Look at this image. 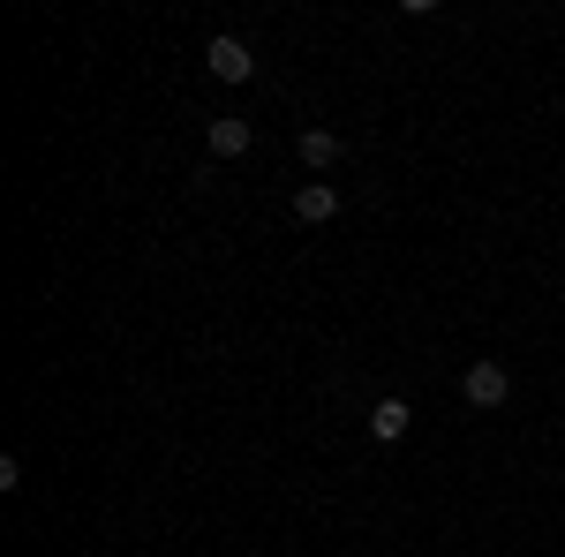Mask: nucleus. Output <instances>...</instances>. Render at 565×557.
<instances>
[{"instance_id": "f257e3e1", "label": "nucleus", "mask_w": 565, "mask_h": 557, "mask_svg": "<svg viewBox=\"0 0 565 557\" xmlns=\"http://www.w3.org/2000/svg\"><path fill=\"white\" fill-rule=\"evenodd\" d=\"M460 399H468V407H482V415H490V407H505V399H513V377H505V362H468V377H460Z\"/></svg>"}, {"instance_id": "f03ea898", "label": "nucleus", "mask_w": 565, "mask_h": 557, "mask_svg": "<svg viewBox=\"0 0 565 557\" xmlns=\"http://www.w3.org/2000/svg\"><path fill=\"white\" fill-rule=\"evenodd\" d=\"M204 68H212L218 84H249V76H257V53L234 39V31H218V39L204 45Z\"/></svg>"}, {"instance_id": "7ed1b4c3", "label": "nucleus", "mask_w": 565, "mask_h": 557, "mask_svg": "<svg viewBox=\"0 0 565 557\" xmlns=\"http://www.w3.org/2000/svg\"><path fill=\"white\" fill-rule=\"evenodd\" d=\"M332 212H340V189H332V181H302V189H295V218H302V226H324Z\"/></svg>"}, {"instance_id": "20e7f679", "label": "nucleus", "mask_w": 565, "mask_h": 557, "mask_svg": "<svg viewBox=\"0 0 565 557\" xmlns=\"http://www.w3.org/2000/svg\"><path fill=\"white\" fill-rule=\"evenodd\" d=\"M340 159H348V143H340L332 129H302V167L309 173H332Z\"/></svg>"}, {"instance_id": "39448f33", "label": "nucleus", "mask_w": 565, "mask_h": 557, "mask_svg": "<svg viewBox=\"0 0 565 557\" xmlns=\"http://www.w3.org/2000/svg\"><path fill=\"white\" fill-rule=\"evenodd\" d=\"M407 422H415V415H407V399H377V407H370V437H377V444H399Z\"/></svg>"}, {"instance_id": "423d86ee", "label": "nucleus", "mask_w": 565, "mask_h": 557, "mask_svg": "<svg viewBox=\"0 0 565 557\" xmlns=\"http://www.w3.org/2000/svg\"><path fill=\"white\" fill-rule=\"evenodd\" d=\"M204 143H212V159H242L249 151V121H212Z\"/></svg>"}]
</instances>
